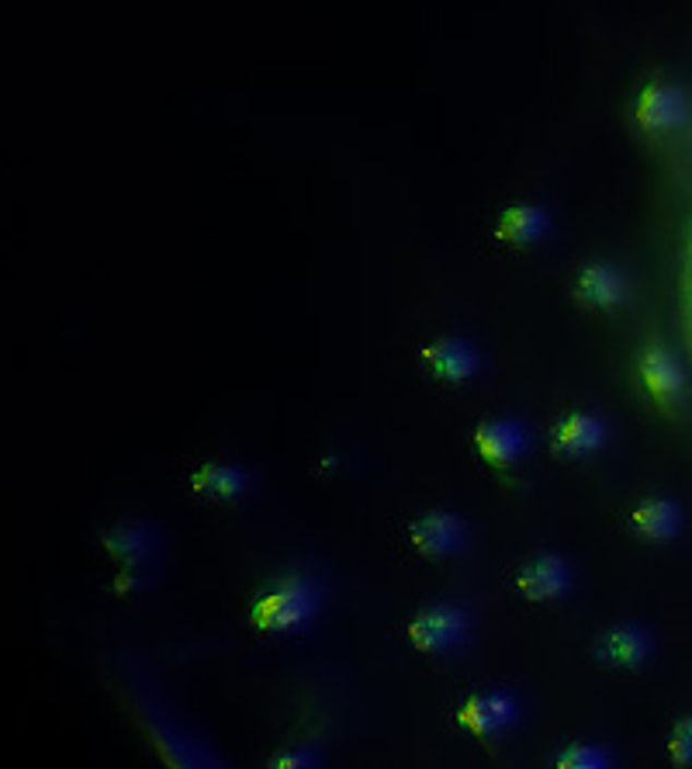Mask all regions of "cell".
<instances>
[{"mask_svg":"<svg viewBox=\"0 0 692 769\" xmlns=\"http://www.w3.org/2000/svg\"><path fill=\"white\" fill-rule=\"evenodd\" d=\"M315 611V590L305 579H288L281 582L277 590L263 593L253 606V624L260 631H271V635H281V631H295L305 620L312 617Z\"/></svg>","mask_w":692,"mask_h":769,"instance_id":"cell-1","label":"cell"},{"mask_svg":"<svg viewBox=\"0 0 692 769\" xmlns=\"http://www.w3.org/2000/svg\"><path fill=\"white\" fill-rule=\"evenodd\" d=\"M409 635H413L419 652H433V655L451 652L467 638V614L457 611V606H446V603L430 606V611H422L413 620Z\"/></svg>","mask_w":692,"mask_h":769,"instance_id":"cell-2","label":"cell"},{"mask_svg":"<svg viewBox=\"0 0 692 769\" xmlns=\"http://www.w3.org/2000/svg\"><path fill=\"white\" fill-rule=\"evenodd\" d=\"M520 707L509 694H481L461 707V724L478 738H496L516 724Z\"/></svg>","mask_w":692,"mask_h":769,"instance_id":"cell-3","label":"cell"},{"mask_svg":"<svg viewBox=\"0 0 692 769\" xmlns=\"http://www.w3.org/2000/svg\"><path fill=\"white\" fill-rule=\"evenodd\" d=\"M568 590H572V572H568V565L558 555H540L520 572V593L526 600H558Z\"/></svg>","mask_w":692,"mask_h":769,"instance_id":"cell-4","label":"cell"},{"mask_svg":"<svg viewBox=\"0 0 692 769\" xmlns=\"http://www.w3.org/2000/svg\"><path fill=\"white\" fill-rule=\"evenodd\" d=\"M413 544L416 552L440 558V555H451L464 544V520L451 517V513H430L413 523Z\"/></svg>","mask_w":692,"mask_h":769,"instance_id":"cell-5","label":"cell"},{"mask_svg":"<svg viewBox=\"0 0 692 769\" xmlns=\"http://www.w3.org/2000/svg\"><path fill=\"white\" fill-rule=\"evenodd\" d=\"M475 443H478V451H481L485 461H492V464H499V469H505V464H513L523 454L526 430L520 427L516 419H492V423H485V427H478Z\"/></svg>","mask_w":692,"mask_h":769,"instance_id":"cell-6","label":"cell"},{"mask_svg":"<svg viewBox=\"0 0 692 769\" xmlns=\"http://www.w3.org/2000/svg\"><path fill=\"white\" fill-rule=\"evenodd\" d=\"M426 364H430V371L443 381H464L478 371V354L467 340L446 336L426 351Z\"/></svg>","mask_w":692,"mask_h":769,"instance_id":"cell-7","label":"cell"},{"mask_svg":"<svg viewBox=\"0 0 692 769\" xmlns=\"http://www.w3.org/2000/svg\"><path fill=\"white\" fill-rule=\"evenodd\" d=\"M637 118L641 126L651 132H665V129H676L679 121L685 118V97L676 87H647L641 94V105H637Z\"/></svg>","mask_w":692,"mask_h":769,"instance_id":"cell-8","label":"cell"},{"mask_svg":"<svg viewBox=\"0 0 692 769\" xmlns=\"http://www.w3.org/2000/svg\"><path fill=\"white\" fill-rule=\"evenodd\" d=\"M641 378L647 384V392L655 402H661V406H676L679 395H682V371H679V364L676 357H671L668 351H651L644 354L641 360Z\"/></svg>","mask_w":692,"mask_h":769,"instance_id":"cell-9","label":"cell"},{"mask_svg":"<svg viewBox=\"0 0 692 769\" xmlns=\"http://www.w3.org/2000/svg\"><path fill=\"white\" fill-rule=\"evenodd\" d=\"M606 440V427L599 416H588V413H578V416H568L564 423H558L554 430V448L568 458H585L602 448Z\"/></svg>","mask_w":692,"mask_h":769,"instance_id":"cell-10","label":"cell"},{"mask_svg":"<svg viewBox=\"0 0 692 769\" xmlns=\"http://www.w3.org/2000/svg\"><path fill=\"white\" fill-rule=\"evenodd\" d=\"M651 655V635L641 627H613L602 641H599V659L609 665H623V670H634Z\"/></svg>","mask_w":692,"mask_h":769,"instance_id":"cell-11","label":"cell"},{"mask_svg":"<svg viewBox=\"0 0 692 769\" xmlns=\"http://www.w3.org/2000/svg\"><path fill=\"white\" fill-rule=\"evenodd\" d=\"M575 295H578V301H585V306H593V309H613L623 298V281L613 268L593 264L578 274Z\"/></svg>","mask_w":692,"mask_h":769,"instance_id":"cell-12","label":"cell"},{"mask_svg":"<svg viewBox=\"0 0 692 769\" xmlns=\"http://www.w3.org/2000/svg\"><path fill=\"white\" fill-rule=\"evenodd\" d=\"M682 528V513L671 499H647L634 513V531L647 541H668Z\"/></svg>","mask_w":692,"mask_h":769,"instance_id":"cell-13","label":"cell"},{"mask_svg":"<svg viewBox=\"0 0 692 769\" xmlns=\"http://www.w3.org/2000/svg\"><path fill=\"white\" fill-rule=\"evenodd\" d=\"M156 528L150 523H121L105 537V548L118 558V561H142V558H153L156 552Z\"/></svg>","mask_w":692,"mask_h":769,"instance_id":"cell-14","label":"cell"},{"mask_svg":"<svg viewBox=\"0 0 692 769\" xmlns=\"http://www.w3.org/2000/svg\"><path fill=\"white\" fill-rule=\"evenodd\" d=\"M544 233H547V215L530 205L509 209L499 218V239L513 242V247H530V242H537Z\"/></svg>","mask_w":692,"mask_h":769,"instance_id":"cell-15","label":"cell"},{"mask_svg":"<svg viewBox=\"0 0 692 769\" xmlns=\"http://www.w3.org/2000/svg\"><path fill=\"white\" fill-rule=\"evenodd\" d=\"M242 489H247V472L236 464H208L194 475V493L208 499H236Z\"/></svg>","mask_w":692,"mask_h":769,"instance_id":"cell-16","label":"cell"},{"mask_svg":"<svg viewBox=\"0 0 692 769\" xmlns=\"http://www.w3.org/2000/svg\"><path fill=\"white\" fill-rule=\"evenodd\" d=\"M156 582V569H153V558H142V561H126V569L118 576V593H146L153 590Z\"/></svg>","mask_w":692,"mask_h":769,"instance_id":"cell-17","label":"cell"},{"mask_svg":"<svg viewBox=\"0 0 692 769\" xmlns=\"http://www.w3.org/2000/svg\"><path fill=\"white\" fill-rule=\"evenodd\" d=\"M606 762H609V756L599 745H568L558 756V766H568V769H596Z\"/></svg>","mask_w":692,"mask_h":769,"instance_id":"cell-18","label":"cell"},{"mask_svg":"<svg viewBox=\"0 0 692 769\" xmlns=\"http://www.w3.org/2000/svg\"><path fill=\"white\" fill-rule=\"evenodd\" d=\"M671 759L682 762V766H692V718L682 721L676 732H671Z\"/></svg>","mask_w":692,"mask_h":769,"instance_id":"cell-19","label":"cell"}]
</instances>
